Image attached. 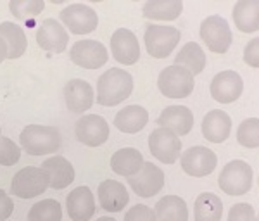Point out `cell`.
Returning a JSON list of instances; mask_svg holds the SVG:
<instances>
[{
    "instance_id": "obj_1",
    "label": "cell",
    "mask_w": 259,
    "mask_h": 221,
    "mask_svg": "<svg viewBox=\"0 0 259 221\" xmlns=\"http://www.w3.org/2000/svg\"><path fill=\"white\" fill-rule=\"evenodd\" d=\"M133 76L126 69L111 68L97 80V102L100 106H118L132 95Z\"/></svg>"
},
{
    "instance_id": "obj_2",
    "label": "cell",
    "mask_w": 259,
    "mask_h": 221,
    "mask_svg": "<svg viewBox=\"0 0 259 221\" xmlns=\"http://www.w3.org/2000/svg\"><path fill=\"white\" fill-rule=\"evenodd\" d=\"M61 131L49 124H28L19 135V144L30 156H47L59 151Z\"/></svg>"
},
{
    "instance_id": "obj_3",
    "label": "cell",
    "mask_w": 259,
    "mask_h": 221,
    "mask_svg": "<svg viewBox=\"0 0 259 221\" xmlns=\"http://www.w3.org/2000/svg\"><path fill=\"white\" fill-rule=\"evenodd\" d=\"M159 92L168 99H185L194 92L195 80L194 74L182 66H168L159 73L157 78Z\"/></svg>"
},
{
    "instance_id": "obj_4",
    "label": "cell",
    "mask_w": 259,
    "mask_h": 221,
    "mask_svg": "<svg viewBox=\"0 0 259 221\" xmlns=\"http://www.w3.org/2000/svg\"><path fill=\"white\" fill-rule=\"evenodd\" d=\"M182 33L175 26H162V24H147L145 28V49H147L149 56L156 57V59H164L175 47L180 43Z\"/></svg>"
},
{
    "instance_id": "obj_5",
    "label": "cell",
    "mask_w": 259,
    "mask_h": 221,
    "mask_svg": "<svg viewBox=\"0 0 259 221\" xmlns=\"http://www.w3.org/2000/svg\"><path fill=\"white\" fill-rule=\"evenodd\" d=\"M254 173L245 161H230L220 173V189L228 195H244L252 187Z\"/></svg>"
},
{
    "instance_id": "obj_6",
    "label": "cell",
    "mask_w": 259,
    "mask_h": 221,
    "mask_svg": "<svg viewBox=\"0 0 259 221\" xmlns=\"http://www.w3.org/2000/svg\"><path fill=\"white\" fill-rule=\"evenodd\" d=\"M49 189V174L44 168L28 166L14 174L11 192L19 199H33Z\"/></svg>"
},
{
    "instance_id": "obj_7",
    "label": "cell",
    "mask_w": 259,
    "mask_h": 221,
    "mask_svg": "<svg viewBox=\"0 0 259 221\" xmlns=\"http://www.w3.org/2000/svg\"><path fill=\"white\" fill-rule=\"evenodd\" d=\"M200 38L211 52L225 54L232 45L233 35L227 19L221 16H209L200 24Z\"/></svg>"
},
{
    "instance_id": "obj_8",
    "label": "cell",
    "mask_w": 259,
    "mask_h": 221,
    "mask_svg": "<svg viewBox=\"0 0 259 221\" xmlns=\"http://www.w3.org/2000/svg\"><path fill=\"white\" fill-rule=\"evenodd\" d=\"M59 18L74 35H89L99 26L97 12L85 4H69L61 11Z\"/></svg>"
},
{
    "instance_id": "obj_9",
    "label": "cell",
    "mask_w": 259,
    "mask_h": 221,
    "mask_svg": "<svg viewBox=\"0 0 259 221\" xmlns=\"http://www.w3.org/2000/svg\"><path fill=\"white\" fill-rule=\"evenodd\" d=\"M71 61L83 69H99L107 62V49L97 40H78L69 51Z\"/></svg>"
},
{
    "instance_id": "obj_10",
    "label": "cell",
    "mask_w": 259,
    "mask_h": 221,
    "mask_svg": "<svg viewBox=\"0 0 259 221\" xmlns=\"http://www.w3.org/2000/svg\"><path fill=\"white\" fill-rule=\"evenodd\" d=\"M149 149L157 161L164 164H173L178 161L180 152H182V140L166 128H156L149 135Z\"/></svg>"
},
{
    "instance_id": "obj_11",
    "label": "cell",
    "mask_w": 259,
    "mask_h": 221,
    "mask_svg": "<svg viewBox=\"0 0 259 221\" xmlns=\"http://www.w3.org/2000/svg\"><path fill=\"white\" fill-rule=\"evenodd\" d=\"M180 162H182V169L189 176L202 178L214 171L216 164H218V157H216V154L211 149L202 147V145H195V147L187 149L182 154Z\"/></svg>"
},
{
    "instance_id": "obj_12",
    "label": "cell",
    "mask_w": 259,
    "mask_h": 221,
    "mask_svg": "<svg viewBox=\"0 0 259 221\" xmlns=\"http://www.w3.org/2000/svg\"><path fill=\"white\" fill-rule=\"evenodd\" d=\"M74 135L89 147H99L109 139V124L99 114H85L74 124Z\"/></svg>"
},
{
    "instance_id": "obj_13",
    "label": "cell",
    "mask_w": 259,
    "mask_h": 221,
    "mask_svg": "<svg viewBox=\"0 0 259 221\" xmlns=\"http://www.w3.org/2000/svg\"><path fill=\"white\" fill-rule=\"evenodd\" d=\"M128 183L140 197H154L164 187V171L152 162H144L139 173L128 178Z\"/></svg>"
},
{
    "instance_id": "obj_14",
    "label": "cell",
    "mask_w": 259,
    "mask_h": 221,
    "mask_svg": "<svg viewBox=\"0 0 259 221\" xmlns=\"http://www.w3.org/2000/svg\"><path fill=\"white\" fill-rule=\"evenodd\" d=\"M242 92H244V80L237 71H221L211 81V97L220 104L235 102Z\"/></svg>"
},
{
    "instance_id": "obj_15",
    "label": "cell",
    "mask_w": 259,
    "mask_h": 221,
    "mask_svg": "<svg viewBox=\"0 0 259 221\" xmlns=\"http://www.w3.org/2000/svg\"><path fill=\"white\" fill-rule=\"evenodd\" d=\"M111 54L124 66H132L140 59L139 38L128 28H118L111 36Z\"/></svg>"
},
{
    "instance_id": "obj_16",
    "label": "cell",
    "mask_w": 259,
    "mask_h": 221,
    "mask_svg": "<svg viewBox=\"0 0 259 221\" xmlns=\"http://www.w3.org/2000/svg\"><path fill=\"white\" fill-rule=\"evenodd\" d=\"M68 41L69 35L59 21L54 18H47L41 21L38 31H36V43H38L40 49H44L47 52L61 54L68 49Z\"/></svg>"
},
{
    "instance_id": "obj_17",
    "label": "cell",
    "mask_w": 259,
    "mask_h": 221,
    "mask_svg": "<svg viewBox=\"0 0 259 221\" xmlns=\"http://www.w3.org/2000/svg\"><path fill=\"white\" fill-rule=\"evenodd\" d=\"M94 86L89 81L80 80V78H74L69 80L64 85V102L66 107L74 112V114H81V112L89 111L94 106Z\"/></svg>"
},
{
    "instance_id": "obj_18",
    "label": "cell",
    "mask_w": 259,
    "mask_h": 221,
    "mask_svg": "<svg viewBox=\"0 0 259 221\" xmlns=\"http://www.w3.org/2000/svg\"><path fill=\"white\" fill-rule=\"evenodd\" d=\"M157 124L159 128H166L175 135L183 137L190 133L194 126V112L187 106H169L159 114Z\"/></svg>"
},
{
    "instance_id": "obj_19",
    "label": "cell",
    "mask_w": 259,
    "mask_h": 221,
    "mask_svg": "<svg viewBox=\"0 0 259 221\" xmlns=\"http://www.w3.org/2000/svg\"><path fill=\"white\" fill-rule=\"evenodd\" d=\"M66 209L73 221H89L95 214V197L89 187H76L66 197Z\"/></svg>"
},
{
    "instance_id": "obj_20",
    "label": "cell",
    "mask_w": 259,
    "mask_h": 221,
    "mask_svg": "<svg viewBox=\"0 0 259 221\" xmlns=\"http://www.w3.org/2000/svg\"><path fill=\"white\" fill-rule=\"evenodd\" d=\"M99 202L100 207L107 212H119L130 202L128 190L123 183L116 180H104L99 185Z\"/></svg>"
},
{
    "instance_id": "obj_21",
    "label": "cell",
    "mask_w": 259,
    "mask_h": 221,
    "mask_svg": "<svg viewBox=\"0 0 259 221\" xmlns=\"http://www.w3.org/2000/svg\"><path fill=\"white\" fill-rule=\"evenodd\" d=\"M202 135L212 144H223L232 131V118L225 111H209L202 119Z\"/></svg>"
},
{
    "instance_id": "obj_22",
    "label": "cell",
    "mask_w": 259,
    "mask_h": 221,
    "mask_svg": "<svg viewBox=\"0 0 259 221\" xmlns=\"http://www.w3.org/2000/svg\"><path fill=\"white\" fill-rule=\"evenodd\" d=\"M41 168L49 174V187L56 190H62L74 182V168L73 164L62 156H52L44 161Z\"/></svg>"
},
{
    "instance_id": "obj_23",
    "label": "cell",
    "mask_w": 259,
    "mask_h": 221,
    "mask_svg": "<svg viewBox=\"0 0 259 221\" xmlns=\"http://www.w3.org/2000/svg\"><path fill=\"white\" fill-rule=\"evenodd\" d=\"M144 156L140 151L133 147L119 149L111 157V169L119 176H135L144 166Z\"/></svg>"
},
{
    "instance_id": "obj_24",
    "label": "cell",
    "mask_w": 259,
    "mask_h": 221,
    "mask_svg": "<svg viewBox=\"0 0 259 221\" xmlns=\"http://www.w3.org/2000/svg\"><path fill=\"white\" fill-rule=\"evenodd\" d=\"M233 23L242 33L259 30V0H239L233 7Z\"/></svg>"
},
{
    "instance_id": "obj_25",
    "label": "cell",
    "mask_w": 259,
    "mask_h": 221,
    "mask_svg": "<svg viewBox=\"0 0 259 221\" xmlns=\"http://www.w3.org/2000/svg\"><path fill=\"white\" fill-rule=\"evenodd\" d=\"M149 123V112L142 106H126L114 118V126L123 133H139Z\"/></svg>"
},
{
    "instance_id": "obj_26",
    "label": "cell",
    "mask_w": 259,
    "mask_h": 221,
    "mask_svg": "<svg viewBox=\"0 0 259 221\" xmlns=\"http://www.w3.org/2000/svg\"><path fill=\"white\" fill-rule=\"evenodd\" d=\"M156 221H189L187 202L178 195H164L154 207Z\"/></svg>"
},
{
    "instance_id": "obj_27",
    "label": "cell",
    "mask_w": 259,
    "mask_h": 221,
    "mask_svg": "<svg viewBox=\"0 0 259 221\" xmlns=\"http://www.w3.org/2000/svg\"><path fill=\"white\" fill-rule=\"evenodd\" d=\"M0 36L7 43V59H19L26 52V33L18 24L11 21L0 23Z\"/></svg>"
},
{
    "instance_id": "obj_28",
    "label": "cell",
    "mask_w": 259,
    "mask_h": 221,
    "mask_svg": "<svg viewBox=\"0 0 259 221\" xmlns=\"http://www.w3.org/2000/svg\"><path fill=\"white\" fill-rule=\"evenodd\" d=\"M183 11L182 0H149L144 7V18L152 21H173Z\"/></svg>"
},
{
    "instance_id": "obj_29",
    "label": "cell",
    "mask_w": 259,
    "mask_h": 221,
    "mask_svg": "<svg viewBox=\"0 0 259 221\" xmlns=\"http://www.w3.org/2000/svg\"><path fill=\"white\" fill-rule=\"evenodd\" d=\"M223 202L211 192L199 194L194 204V221H221Z\"/></svg>"
},
{
    "instance_id": "obj_30",
    "label": "cell",
    "mask_w": 259,
    "mask_h": 221,
    "mask_svg": "<svg viewBox=\"0 0 259 221\" xmlns=\"http://www.w3.org/2000/svg\"><path fill=\"white\" fill-rule=\"evenodd\" d=\"M175 64L182 66L187 71H190L192 74H199L202 73L206 68V54H204L202 47L195 41H189L180 49L178 56L175 57Z\"/></svg>"
},
{
    "instance_id": "obj_31",
    "label": "cell",
    "mask_w": 259,
    "mask_h": 221,
    "mask_svg": "<svg viewBox=\"0 0 259 221\" xmlns=\"http://www.w3.org/2000/svg\"><path fill=\"white\" fill-rule=\"evenodd\" d=\"M62 209L61 204L54 199H45L33 204L28 212V221H61Z\"/></svg>"
},
{
    "instance_id": "obj_32",
    "label": "cell",
    "mask_w": 259,
    "mask_h": 221,
    "mask_svg": "<svg viewBox=\"0 0 259 221\" xmlns=\"http://www.w3.org/2000/svg\"><path fill=\"white\" fill-rule=\"evenodd\" d=\"M9 9L16 19L28 21L31 18H36L45 9L44 0H11Z\"/></svg>"
},
{
    "instance_id": "obj_33",
    "label": "cell",
    "mask_w": 259,
    "mask_h": 221,
    "mask_svg": "<svg viewBox=\"0 0 259 221\" xmlns=\"http://www.w3.org/2000/svg\"><path fill=\"white\" fill-rule=\"evenodd\" d=\"M237 140L247 149L259 147V118H247L239 124Z\"/></svg>"
},
{
    "instance_id": "obj_34",
    "label": "cell",
    "mask_w": 259,
    "mask_h": 221,
    "mask_svg": "<svg viewBox=\"0 0 259 221\" xmlns=\"http://www.w3.org/2000/svg\"><path fill=\"white\" fill-rule=\"evenodd\" d=\"M21 157V147L14 144L11 139L2 137L0 139V164L2 166H14Z\"/></svg>"
},
{
    "instance_id": "obj_35",
    "label": "cell",
    "mask_w": 259,
    "mask_h": 221,
    "mask_svg": "<svg viewBox=\"0 0 259 221\" xmlns=\"http://www.w3.org/2000/svg\"><path fill=\"white\" fill-rule=\"evenodd\" d=\"M228 221H257V214L254 207L247 202H240L230 209Z\"/></svg>"
},
{
    "instance_id": "obj_36",
    "label": "cell",
    "mask_w": 259,
    "mask_h": 221,
    "mask_svg": "<svg viewBox=\"0 0 259 221\" xmlns=\"http://www.w3.org/2000/svg\"><path fill=\"white\" fill-rule=\"evenodd\" d=\"M124 221H156V214L149 206L137 204L128 209V212L124 214Z\"/></svg>"
},
{
    "instance_id": "obj_37",
    "label": "cell",
    "mask_w": 259,
    "mask_h": 221,
    "mask_svg": "<svg viewBox=\"0 0 259 221\" xmlns=\"http://www.w3.org/2000/svg\"><path fill=\"white\" fill-rule=\"evenodd\" d=\"M244 62L250 68H259V36L252 38L244 49Z\"/></svg>"
},
{
    "instance_id": "obj_38",
    "label": "cell",
    "mask_w": 259,
    "mask_h": 221,
    "mask_svg": "<svg viewBox=\"0 0 259 221\" xmlns=\"http://www.w3.org/2000/svg\"><path fill=\"white\" fill-rule=\"evenodd\" d=\"M14 211V202L4 190H0V221H6Z\"/></svg>"
},
{
    "instance_id": "obj_39",
    "label": "cell",
    "mask_w": 259,
    "mask_h": 221,
    "mask_svg": "<svg viewBox=\"0 0 259 221\" xmlns=\"http://www.w3.org/2000/svg\"><path fill=\"white\" fill-rule=\"evenodd\" d=\"M7 59V43L4 41V38L0 36V64Z\"/></svg>"
},
{
    "instance_id": "obj_40",
    "label": "cell",
    "mask_w": 259,
    "mask_h": 221,
    "mask_svg": "<svg viewBox=\"0 0 259 221\" xmlns=\"http://www.w3.org/2000/svg\"><path fill=\"white\" fill-rule=\"evenodd\" d=\"M97 221H116V219L111 218V216H102V218H99Z\"/></svg>"
},
{
    "instance_id": "obj_41",
    "label": "cell",
    "mask_w": 259,
    "mask_h": 221,
    "mask_svg": "<svg viewBox=\"0 0 259 221\" xmlns=\"http://www.w3.org/2000/svg\"><path fill=\"white\" fill-rule=\"evenodd\" d=\"M0 139H2V130H0Z\"/></svg>"
},
{
    "instance_id": "obj_42",
    "label": "cell",
    "mask_w": 259,
    "mask_h": 221,
    "mask_svg": "<svg viewBox=\"0 0 259 221\" xmlns=\"http://www.w3.org/2000/svg\"><path fill=\"white\" fill-rule=\"evenodd\" d=\"M257 221H259V214H257Z\"/></svg>"
}]
</instances>
